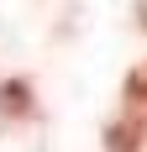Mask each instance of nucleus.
<instances>
[{"label": "nucleus", "mask_w": 147, "mask_h": 152, "mask_svg": "<svg viewBox=\"0 0 147 152\" xmlns=\"http://www.w3.org/2000/svg\"><path fill=\"white\" fill-rule=\"evenodd\" d=\"M126 115L147 126V63H142V68H137L132 79H126Z\"/></svg>", "instance_id": "nucleus-1"}, {"label": "nucleus", "mask_w": 147, "mask_h": 152, "mask_svg": "<svg viewBox=\"0 0 147 152\" xmlns=\"http://www.w3.org/2000/svg\"><path fill=\"white\" fill-rule=\"evenodd\" d=\"M26 84H0V110L5 115H26Z\"/></svg>", "instance_id": "nucleus-2"}]
</instances>
